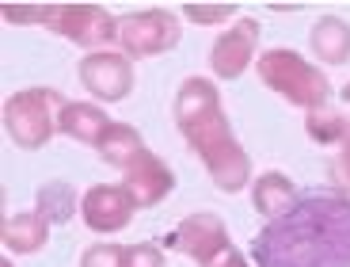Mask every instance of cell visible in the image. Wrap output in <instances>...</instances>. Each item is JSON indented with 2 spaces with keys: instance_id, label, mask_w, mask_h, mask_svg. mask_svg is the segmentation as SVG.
Masks as SVG:
<instances>
[{
  "instance_id": "obj_22",
  "label": "cell",
  "mask_w": 350,
  "mask_h": 267,
  "mask_svg": "<svg viewBox=\"0 0 350 267\" xmlns=\"http://www.w3.org/2000/svg\"><path fill=\"white\" fill-rule=\"evenodd\" d=\"M42 8L46 4H4L0 16L8 23H42Z\"/></svg>"
},
{
  "instance_id": "obj_13",
  "label": "cell",
  "mask_w": 350,
  "mask_h": 267,
  "mask_svg": "<svg viewBox=\"0 0 350 267\" xmlns=\"http://www.w3.org/2000/svg\"><path fill=\"white\" fill-rule=\"evenodd\" d=\"M312 50L320 53V62L327 65H342L350 58V27L342 23L339 16H324L320 23L312 27V35H308Z\"/></svg>"
},
{
  "instance_id": "obj_6",
  "label": "cell",
  "mask_w": 350,
  "mask_h": 267,
  "mask_svg": "<svg viewBox=\"0 0 350 267\" xmlns=\"http://www.w3.org/2000/svg\"><path fill=\"white\" fill-rule=\"evenodd\" d=\"M179 38H183V27L164 8L130 12L118 19V42L130 58H157V53L179 46Z\"/></svg>"
},
{
  "instance_id": "obj_7",
  "label": "cell",
  "mask_w": 350,
  "mask_h": 267,
  "mask_svg": "<svg viewBox=\"0 0 350 267\" xmlns=\"http://www.w3.org/2000/svg\"><path fill=\"white\" fill-rule=\"evenodd\" d=\"M80 80L92 96L107 99H126L133 88V65L126 53H111V50H99V53H88L80 62Z\"/></svg>"
},
{
  "instance_id": "obj_20",
  "label": "cell",
  "mask_w": 350,
  "mask_h": 267,
  "mask_svg": "<svg viewBox=\"0 0 350 267\" xmlns=\"http://www.w3.org/2000/svg\"><path fill=\"white\" fill-rule=\"evenodd\" d=\"M237 12V4H183V16L194 23H225Z\"/></svg>"
},
{
  "instance_id": "obj_16",
  "label": "cell",
  "mask_w": 350,
  "mask_h": 267,
  "mask_svg": "<svg viewBox=\"0 0 350 267\" xmlns=\"http://www.w3.org/2000/svg\"><path fill=\"white\" fill-rule=\"evenodd\" d=\"M96 149L107 157V164H114V168H126V164L137 157V153H145V142H141V134L133 130V126L111 123V126H107V134L99 138Z\"/></svg>"
},
{
  "instance_id": "obj_9",
  "label": "cell",
  "mask_w": 350,
  "mask_h": 267,
  "mask_svg": "<svg viewBox=\"0 0 350 267\" xmlns=\"http://www.w3.org/2000/svg\"><path fill=\"white\" fill-rule=\"evenodd\" d=\"M255 46H259V19H240L237 27H228L225 35L213 42V53H210L213 73L221 80H237L252 65Z\"/></svg>"
},
{
  "instance_id": "obj_17",
  "label": "cell",
  "mask_w": 350,
  "mask_h": 267,
  "mask_svg": "<svg viewBox=\"0 0 350 267\" xmlns=\"http://www.w3.org/2000/svg\"><path fill=\"white\" fill-rule=\"evenodd\" d=\"M38 214H42L46 222H69L72 214H77V191L69 183H46L38 187Z\"/></svg>"
},
{
  "instance_id": "obj_19",
  "label": "cell",
  "mask_w": 350,
  "mask_h": 267,
  "mask_svg": "<svg viewBox=\"0 0 350 267\" xmlns=\"http://www.w3.org/2000/svg\"><path fill=\"white\" fill-rule=\"evenodd\" d=\"M80 267H126V249L122 244H92L80 256Z\"/></svg>"
},
{
  "instance_id": "obj_25",
  "label": "cell",
  "mask_w": 350,
  "mask_h": 267,
  "mask_svg": "<svg viewBox=\"0 0 350 267\" xmlns=\"http://www.w3.org/2000/svg\"><path fill=\"white\" fill-rule=\"evenodd\" d=\"M342 99H347V103H350V84H347V88H342Z\"/></svg>"
},
{
  "instance_id": "obj_8",
  "label": "cell",
  "mask_w": 350,
  "mask_h": 267,
  "mask_svg": "<svg viewBox=\"0 0 350 267\" xmlns=\"http://www.w3.org/2000/svg\"><path fill=\"white\" fill-rule=\"evenodd\" d=\"M133 210H137V203H133V195L126 191V187H92L84 195V203H80V214H84L88 229L96 233H118L130 225Z\"/></svg>"
},
{
  "instance_id": "obj_18",
  "label": "cell",
  "mask_w": 350,
  "mask_h": 267,
  "mask_svg": "<svg viewBox=\"0 0 350 267\" xmlns=\"http://www.w3.org/2000/svg\"><path fill=\"white\" fill-rule=\"evenodd\" d=\"M305 130H308V138H312V142H320V145H339L342 134H347V118L320 107V111H312V115H308Z\"/></svg>"
},
{
  "instance_id": "obj_5",
  "label": "cell",
  "mask_w": 350,
  "mask_h": 267,
  "mask_svg": "<svg viewBox=\"0 0 350 267\" xmlns=\"http://www.w3.org/2000/svg\"><path fill=\"white\" fill-rule=\"evenodd\" d=\"M42 27L72 38L77 46H88V50L111 46L118 38V19L99 4H46Z\"/></svg>"
},
{
  "instance_id": "obj_14",
  "label": "cell",
  "mask_w": 350,
  "mask_h": 267,
  "mask_svg": "<svg viewBox=\"0 0 350 267\" xmlns=\"http://www.w3.org/2000/svg\"><path fill=\"white\" fill-rule=\"evenodd\" d=\"M107 126L111 123H107V115L96 103H65L62 111V134H69V138H77L84 145H99Z\"/></svg>"
},
{
  "instance_id": "obj_24",
  "label": "cell",
  "mask_w": 350,
  "mask_h": 267,
  "mask_svg": "<svg viewBox=\"0 0 350 267\" xmlns=\"http://www.w3.org/2000/svg\"><path fill=\"white\" fill-rule=\"evenodd\" d=\"M342 149H339V157H335V172H339V179L350 187V126H347V134H342Z\"/></svg>"
},
{
  "instance_id": "obj_3",
  "label": "cell",
  "mask_w": 350,
  "mask_h": 267,
  "mask_svg": "<svg viewBox=\"0 0 350 267\" xmlns=\"http://www.w3.org/2000/svg\"><path fill=\"white\" fill-rule=\"evenodd\" d=\"M259 80L267 84L271 92L286 96L289 103L308 107V111H320L327 103V77L316 65H308L301 53L293 50H267L259 53Z\"/></svg>"
},
{
  "instance_id": "obj_12",
  "label": "cell",
  "mask_w": 350,
  "mask_h": 267,
  "mask_svg": "<svg viewBox=\"0 0 350 267\" xmlns=\"http://www.w3.org/2000/svg\"><path fill=\"white\" fill-rule=\"evenodd\" d=\"M46 240H50V222L38 210L4 218V249L16 252V256H31V252L42 249Z\"/></svg>"
},
{
  "instance_id": "obj_1",
  "label": "cell",
  "mask_w": 350,
  "mask_h": 267,
  "mask_svg": "<svg viewBox=\"0 0 350 267\" xmlns=\"http://www.w3.org/2000/svg\"><path fill=\"white\" fill-rule=\"evenodd\" d=\"M255 267H350V199L308 195L271 218L252 244Z\"/></svg>"
},
{
  "instance_id": "obj_23",
  "label": "cell",
  "mask_w": 350,
  "mask_h": 267,
  "mask_svg": "<svg viewBox=\"0 0 350 267\" xmlns=\"http://www.w3.org/2000/svg\"><path fill=\"white\" fill-rule=\"evenodd\" d=\"M202 267H247V259L240 256V252L225 240V244H221L217 252H210V256L202 259Z\"/></svg>"
},
{
  "instance_id": "obj_15",
  "label": "cell",
  "mask_w": 350,
  "mask_h": 267,
  "mask_svg": "<svg viewBox=\"0 0 350 267\" xmlns=\"http://www.w3.org/2000/svg\"><path fill=\"white\" fill-rule=\"evenodd\" d=\"M252 203H255V210L267 214V218H282L289 206L297 203V191H293V183H289L282 172H267V176H259V183H255Z\"/></svg>"
},
{
  "instance_id": "obj_4",
  "label": "cell",
  "mask_w": 350,
  "mask_h": 267,
  "mask_svg": "<svg viewBox=\"0 0 350 267\" xmlns=\"http://www.w3.org/2000/svg\"><path fill=\"white\" fill-rule=\"evenodd\" d=\"M62 111H65V99L53 88H27L4 103V126H8L16 145L38 149L62 130Z\"/></svg>"
},
{
  "instance_id": "obj_10",
  "label": "cell",
  "mask_w": 350,
  "mask_h": 267,
  "mask_svg": "<svg viewBox=\"0 0 350 267\" xmlns=\"http://www.w3.org/2000/svg\"><path fill=\"white\" fill-rule=\"evenodd\" d=\"M126 176H122V187L133 195V203H137V210L141 206H157L160 199H167V191L175 187V176H172V168H167L164 160L157 157V153H137V157L126 164Z\"/></svg>"
},
{
  "instance_id": "obj_21",
  "label": "cell",
  "mask_w": 350,
  "mask_h": 267,
  "mask_svg": "<svg viewBox=\"0 0 350 267\" xmlns=\"http://www.w3.org/2000/svg\"><path fill=\"white\" fill-rule=\"evenodd\" d=\"M126 267H164V256H160L157 244H130L126 249Z\"/></svg>"
},
{
  "instance_id": "obj_11",
  "label": "cell",
  "mask_w": 350,
  "mask_h": 267,
  "mask_svg": "<svg viewBox=\"0 0 350 267\" xmlns=\"http://www.w3.org/2000/svg\"><path fill=\"white\" fill-rule=\"evenodd\" d=\"M225 240H228V229L217 214H191V218H183V222L167 233L164 244L167 249H179L183 256H191L202 264V259L210 256V252H217Z\"/></svg>"
},
{
  "instance_id": "obj_26",
  "label": "cell",
  "mask_w": 350,
  "mask_h": 267,
  "mask_svg": "<svg viewBox=\"0 0 350 267\" xmlns=\"http://www.w3.org/2000/svg\"><path fill=\"white\" fill-rule=\"evenodd\" d=\"M0 267H12V264H8V259H0Z\"/></svg>"
},
{
  "instance_id": "obj_2",
  "label": "cell",
  "mask_w": 350,
  "mask_h": 267,
  "mask_svg": "<svg viewBox=\"0 0 350 267\" xmlns=\"http://www.w3.org/2000/svg\"><path fill=\"white\" fill-rule=\"evenodd\" d=\"M175 126L183 130L187 145L210 168L213 183L221 191H240L252 179V160L240 149L237 134L228 130V118L221 111V96L206 77L183 80L175 96Z\"/></svg>"
}]
</instances>
